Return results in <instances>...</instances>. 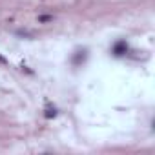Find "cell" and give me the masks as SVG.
Returning a JSON list of instances; mask_svg holds the SVG:
<instances>
[{
  "mask_svg": "<svg viewBox=\"0 0 155 155\" xmlns=\"http://www.w3.org/2000/svg\"><path fill=\"white\" fill-rule=\"evenodd\" d=\"M48 20H51V17H40V22H48Z\"/></svg>",
  "mask_w": 155,
  "mask_h": 155,
  "instance_id": "277c9868",
  "label": "cell"
},
{
  "mask_svg": "<svg viewBox=\"0 0 155 155\" xmlns=\"http://www.w3.org/2000/svg\"><path fill=\"white\" fill-rule=\"evenodd\" d=\"M84 60H86V51H77V55L73 57V64L79 66V64L84 62Z\"/></svg>",
  "mask_w": 155,
  "mask_h": 155,
  "instance_id": "7a4b0ae2",
  "label": "cell"
},
{
  "mask_svg": "<svg viewBox=\"0 0 155 155\" xmlns=\"http://www.w3.org/2000/svg\"><path fill=\"white\" fill-rule=\"evenodd\" d=\"M126 51H128V44H126L124 40H120V42H117V44L113 46V55H117V57H122Z\"/></svg>",
  "mask_w": 155,
  "mask_h": 155,
  "instance_id": "6da1fadb",
  "label": "cell"
},
{
  "mask_svg": "<svg viewBox=\"0 0 155 155\" xmlns=\"http://www.w3.org/2000/svg\"><path fill=\"white\" fill-rule=\"evenodd\" d=\"M0 62H6V58H4V57H0Z\"/></svg>",
  "mask_w": 155,
  "mask_h": 155,
  "instance_id": "5b68a950",
  "label": "cell"
},
{
  "mask_svg": "<svg viewBox=\"0 0 155 155\" xmlns=\"http://www.w3.org/2000/svg\"><path fill=\"white\" fill-rule=\"evenodd\" d=\"M55 115H57L55 108H48V110H46V117H48V119H51V117H55Z\"/></svg>",
  "mask_w": 155,
  "mask_h": 155,
  "instance_id": "3957f363",
  "label": "cell"
}]
</instances>
